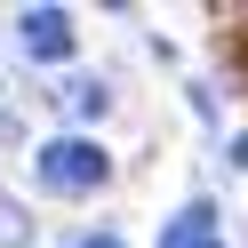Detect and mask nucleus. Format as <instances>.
<instances>
[{
	"label": "nucleus",
	"mask_w": 248,
	"mask_h": 248,
	"mask_svg": "<svg viewBox=\"0 0 248 248\" xmlns=\"http://www.w3.org/2000/svg\"><path fill=\"white\" fill-rule=\"evenodd\" d=\"M32 168H40L48 192H96V184L112 176V152H104L96 136H48V144L32 152Z\"/></svg>",
	"instance_id": "nucleus-1"
},
{
	"label": "nucleus",
	"mask_w": 248,
	"mask_h": 248,
	"mask_svg": "<svg viewBox=\"0 0 248 248\" xmlns=\"http://www.w3.org/2000/svg\"><path fill=\"white\" fill-rule=\"evenodd\" d=\"M80 248H128V240H120V232H88Z\"/></svg>",
	"instance_id": "nucleus-6"
},
{
	"label": "nucleus",
	"mask_w": 248,
	"mask_h": 248,
	"mask_svg": "<svg viewBox=\"0 0 248 248\" xmlns=\"http://www.w3.org/2000/svg\"><path fill=\"white\" fill-rule=\"evenodd\" d=\"M208 248H224V240H208Z\"/></svg>",
	"instance_id": "nucleus-7"
},
{
	"label": "nucleus",
	"mask_w": 248,
	"mask_h": 248,
	"mask_svg": "<svg viewBox=\"0 0 248 248\" xmlns=\"http://www.w3.org/2000/svg\"><path fill=\"white\" fill-rule=\"evenodd\" d=\"M208 240H216V208H208V200H192V208L160 232V248H208Z\"/></svg>",
	"instance_id": "nucleus-3"
},
{
	"label": "nucleus",
	"mask_w": 248,
	"mask_h": 248,
	"mask_svg": "<svg viewBox=\"0 0 248 248\" xmlns=\"http://www.w3.org/2000/svg\"><path fill=\"white\" fill-rule=\"evenodd\" d=\"M32 240V224H24V208L16 200H0V248H24Z\"/></svg>",
	"instance_id": "nucleus-5"
},
{
	"label": "nucleus",
	"mask_w": 248,
	"mask_h": 248,
	"mask_svg": "<svg viewBox=\"0 0 248 248\" xmlns=\"http://www.w3.org/2000/svg\"><path fill=\"white\" fill-rule=\"evenodd\" d=\"M64 104H72L80 120H96V112H104V80H72V88H64Z\"/></svg>",
	"instance_id": "nucleus-4"
},
{
	"label": "nucleus",
	"mask_w": 248,
	"mask_h": 248,
	"mask_svg": "<svg viewBox=\"0 0 248 248\" xmlns=\"http://www.w3.org/2000/svg\"><path fill=\"white\" fill-rule=\"evenodd\" d=\"M16 48L32 56V64H64L72 56V16L64 8H24L16 16Z\"/></svg>",
	"instance_id": "nucleus-2"
}]
</instances>
